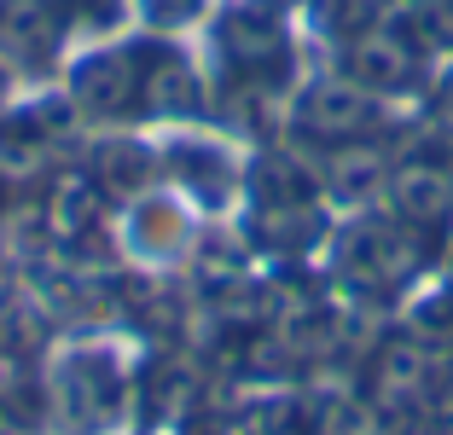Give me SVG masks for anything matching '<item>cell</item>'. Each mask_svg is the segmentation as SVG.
<instances>
[{
    "label": "cell",
    "instance_id": "cell-1",
    "mask_svg": "<svg viewBox=\"0 0 453 435\" xmlns=\"http://www.w3.org/2000/svg\"><path fill=\"white\" fill-rule=\"evenodd\" d=\"M395 203L413 221H441L453 210V180L436 169V163H413V169L395 174Z\"/></svg>",
    "mask_w": 453,
    "mask_h": 435
},
{
    "label": "cell",
    "instance_id": "cell-2",
    "mask_svg": "<svg viewBox=\"0 0 453 435\" xmlns=\"http://www.w3.org/2000/svg\"><path fill=\"white\" fill-rule=\"evenodd\" d=\"M366 93L360 88H349V81H332V88H320V93H308V105H303V117H308V128H326V134H349V128H360L366 122Z\"/></svg>",
    "mask_w": 453,
    "mask_h": 435
},
{
    "label": "cell",
    "instance_id": "cell-3",
    "mask_svg": "<svg viewBox=\"0 0 453 435\" xmlns=\"http://www.w3.org/2000/svg\"><path fill=\"white\" fill-rule=\"evenodd\" d=\"M76 99L88 111H99V117H111V111H122L134 99V76H122L117 58H94V65H81V76H76Z\"/></svg>",
    "mask_w": 453,
    "mask_h": 435
},
{
    "label": "cell",
    "instance_id": "cell-4",
    "mask_svg": "<svg viewBox=\"0 0 453 435\" xmlns=\"http://www.w3.org/2000/svg\"><path fill=\"white\" fill-rule=\"evenodd\" d=\"M407 70H413V58L389 35H366L355 47V76L366 81V88H395V81H407Z\"/></svg>",
    "mask_w": 453,
    "mask_h": 435
},
{
    "label": "cell",
    "instance_id": "cell-5",
    "mask_svg": "<svg viewBox=\"0 0 453 435\" xmlns=\"http://www.w3.org/2000/svg\"><path fill=\"white\" fill-rule=\"evenodd\" d=\"M418 389H425V360H418V348H389L384 366H378V395H384L389 407H401V401H413Z\"/></svg>",
    "mask_w": 453,
    "mask_h": 435
},
{
    "label": "cell",
    "instance_id": "cell-6",
    "mask_svg": "<svg viewBox=\"0 0 453 435\" xmlns=\"http://www.w3.org/2000/svg\"><path fill=\"white\" fill-rule=\"evenodd\" d=\"M372 174H378V157H366V151H343V157L332 163L337 192H360V186H372Z\"/></svg>",
    "mask_w": 453,
    "mask_h": 435
},
{
    "label": "cell",
    "instance_id": "cell-7",
    "mask_svg": "<svg viewBox=\"0 0 453 435\" xmlns=\"http://www.w3.org/2000/svg\"><path fill=\"white\" fill-rule=\"evenodd\" d=\"M448 105H453V93H448Z\"/></svg>",
    "mask_w": 453,
    "mask_h": 435
}]
</instances>
